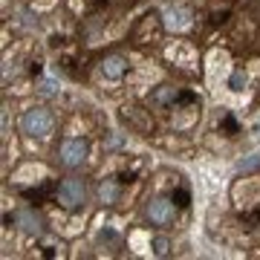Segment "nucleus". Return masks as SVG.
Wrapping results in <instances>:
<instances>
[{"label":"nucleus","instance_id":"obj_6","mask_svg":"<svg viewBox=\"0 0 260 260\" xmlns=\"http://www.w3.org/2000/svg\"><path fill=\"white\" fill-rule=\"evenodd\" d=\"M124 70H127V64H124V58H119V55H110V58L102 61V73L107 75V78H121Z\"/></svg>","mask_w":260,"mask_h":260},{"label":"nucleus","instance_id":"obj_5","mask_svg":"<svg viewBox=\"0 0 260 260\" xmlns=\"http://www.w3.org/2000/svg\"><path fill=\"white\" fill-rule=\"evenodd\" d=\"M148 214H150V220L153 223H168L171 217H174V208H171V203L168 200H153V203L148 205Z\"/></svg>","mask_w":260,"mask_h":260},{"label":"nucleus","instance_id":"obj_9","mask_svg":"<svg viewBox=\"0 0 260 260\" xmlns=\"http://www.w3.org/2000/svg\"><path fill=\"white\" fill-rule=\"evenodd\" d=\"M153 246H156V251H159V254H165V251H168V243L162 240V237H156V240H153Z\"/></svg>","mask_w":260,"mask_h":260},{"label":"nucleus","instance_id":"obj_10","mask_svg":"<svg viewBox=\"0 0 260 260\" xmlns=\"http://www.w3.org/2000/svg\"><path fill=\"white\" fill-rule=\"evenodd\" d=\"M177 205H188V194H182V191H179V194H177Z\"/></svg>","mask_w":260,"mask_h":260},{"label":"nucleus","instance_id":"obj_2","mask_svg":"<svg viewBox=\"0 0 260 260\" xmlns=\"http://www.w3.org/2000/svg\"><path fill=\"white\" fill-rule=\"evenodd\" d=\"M84 156H87V145H84L81 139H67L64 145H61V162L70 168H78L84 162Z\"/></svg>","mask_w":260,"mask_h":260},{"label":"nucleus","instance_id":"obj_3","mask_svg":"<svg viewBox=\"0 0 260 260\" xmlns=\"http://www.w3.org/2000/svg\"><path fill=\"white\" fill-rule=\"evenodd\" d=\"M58 197H61V203H64L67 208H78V205L84 203V185L78 179H67V182H61V188H58Z\"/></svg>","mask_w":260,"mask_h":260},{"label":"nucleus","instance_id":"obj_7","mask_svg":"<svg viewBox=\"0 0 260 260\" xmlns=\"http://www.w3.org/2000/svg\"><path fill=\"white\" fill-rule=\"evenodd\" d=\"M99 194H102V200L104 203H116V197H119V185L116 182H102V188H99Z\"/></svg>","mask_w":260,"mask_h":260},{"label":"nucleus","instance_id":"obj_8","mask_svg":"<svg viewBox=\"0 0 260 260\" xmlns=\"http://www.w3.org/2000/svg\"><path fill=\"white\" fill-rule=\"evenodd\" d=\"M168 23H171V26H177V29L188 26V12L185 9H174L171 15H168Z\"/></svg>","mask_w":260,"mask_h":260},{"label":"nucleus","instance_id":"obj_1","mask_svg":"<svg viewBox=\"0 0 260 260\" xmlns=\"http://www.w3.org/2000/svg\"><path fill=\"white\" fill-rule=\"evenodd\" d=\"M49 127H52V119H49L47 110H29L20 119V130L29 133V136H47Z\"/></svg>","mask_w":260,"mask_h":260},{"label":"nucleus","instance_id":"obj_4","mask_svg":"<svg viewBox=\"0 0 260 260\" xmlns=\"http://www.w3.org/2000/svg\"><path fill=\"white\" fill-rule=\"evenodd\" d=\"M15 220H18V225L26 234H41V232H44V220H41L35 211H18Z\"/></svg>","mask_w":260,"mask_h":260}]
</instances>
